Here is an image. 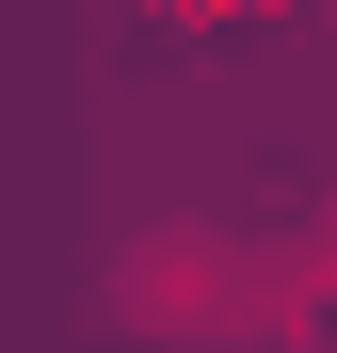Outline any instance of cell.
Returning <instances> with one entry per match:
<instances>
[{
    "mask_svg": "<svg viewBox=\"0 0 337 353\" xmlns=\"http://www.w3.org/2000/svg\"><path fill=\"white\" fill-rule=\"evenodd\" d=\"M241 289H257V257L225 241V225H145V241L112 257V321H145V337H209Z\"/></svg>",
    "mask_w": 337,
    "mask_h": 353,
    "instance_id": "cell-1",
    "label": "cell"
}]
</instances>
